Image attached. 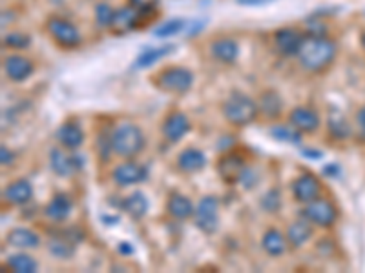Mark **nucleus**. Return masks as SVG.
<instances>
[{
	"mask_svg": "<svg viewBox=\"0 0 365 273\" xmlns=\"http://www.w3.org/2000/svg\"><path fill=\"white\" fill-rule=\"evenodd\" d=\"M338 44L327 35H307L298 49L296 59L301 68L311 73H321L334 64Z\"/></svg>",
	"mask_w": 365,
	"mask_h": 273,
	"instance_id": "nucleus-1",
	"label": "nucleus"
},
{
	"mask_svg": "<svg viewBox=\"0 0 365 273\" xmlns=\"http://www.w3.org/2000/svg\"><path fill=\"white\" fill-rule=\"evenodd\" d=\"M146 146L143 130L132 122H124L112 133V150L123 159H133L143 152Z\"/></svg>",
	"mask_w": 365,
	"mask_h": 273,
	"instance_id": "nucleus-2",
	"label": "nucleus"
},
{
	"mask_svg": "<svg viewBox=\"0 0 365 273\" xmlns=\"http://www.w3.org/2000/svg\"><path fill=\"white\" fill-rule=\"evenodd\" d=\"M223 117L227 118L232 126H247L260 113L256 100H252L248 95L241 91H232L225 98L221 106Z\"/></svg>",
	"mask_w": 365,
	"mask_h": 273,
	"instance_id": "nucleus-3",
	"label": "nucleus"
},
{
	"mask_svg": "<svg viewBox=\"0 0 365 273\" xmlns=\"http://www.w3.org/2000/svg\"><path fill=\"white\" fill-rule=\"evenodd\" d=\"M152 82L164 93L185 95L194 86V73L185 66H168L153 75Z\"/></svg>",
	"mask_w": 365,
	"mask_h": 273,
	"instance_id": "nucleus-4",
	"label": "nucleus"
},
{
	"mask_svg": "<svg viewBox=\"0 0 365 273\" xmlns=\"http://www.w3.org/2000/svg\"><path fill=\"white\" fill-rule=\"evenodd\" d=\"M46 33L50 35V39L55 44L62 49H75L83 44V35L77 30L74 22H69L65 17H50L46 20Z\"/></svg>",
	"mask_w": 365,
	"mask_h": 273,
	"instance_id": "nucleus-5",
	"label": "nucleus"
},
{
	"mask_svg": "<svg viewBox=\"0 0 365 273\" xmlns=\"http://www.w3.org/2000/svg\"><path fill=\"white\" fill-rule=\"evenodd\" d=\"M194 222L203 234H214L219 226V200L214 195L203 197L194 211Z\"/></svg>",
	"mask_w": 365,
	"mask_h": 273,
	"instance_id": "nucleus-6",
	"label": "nucleus"
},
{
	"mask_svg": "<svg viewBox=\"0 0 365 273\" xmlns=\"http://www.w3.org/2000/svg\"><path fill=\"white\" fill-rule=\"evenodd\" d=\"M301 213H303L307 220H311L312 224L320 226V228H331L336 222V219H338L336 206L332 204L331 200L320 199V197L311 200V202H307Z\"/></svg>",
	"mask_w": 365,
	"mask_h": 273,
	"instance_id": "nucleus-7",
	"label": "nucleus"
},
{
	"mask_svg": "<svg viewBox=\"0 0 365 273\" xmlns=\"http://www.w3.org/2000/svg\"><path fill=\"white\" fill-rule=\"evenodd\" d=\"M303 39H305V33L298 28H280L272 35L274 48L282 57H296Z\"/></svg>",
	"mask_w": 365,
	"mask_h": 273,
	"instance_id": "nucleus-8",
	"label": "nucleus"
},
{
	"mask_svg": "<svg viewBox=\"0 0 365 273\" xmlns=\"http://www.w3.org/2000/svg\"><path fill=\"white\" fill-rule=\"evenodd\" d=\"M139 28H143L141 11L135 10L130 4L115 10V17L112 20V26H110V33L115 35V37H121V35H128L130 31L139 30Z\"/></svg>",
	"mask_w": 365,
	"mask_h": 273,
	"instance_id": "nucleus-9",
	"label": "nucleus"
},
{
	"mask_svg": "<svg viewBox=\"0 0 365 273\" xmlns=\"http://www.w3.org/2000/svg\"><path fill=\"white\" fill-rule=\"evenodd\" d=\"M50 166L55 175L69 179L83 168V159L77 153H66L60 148H53L50 152Z\"/></svg>",
	"mask_w": 365,
	"mask_h": 273,
	"instance_id": "nucleus-10",
	"label": "nucleus"
},
{
	"mask_svg": "<svg viewBox=\"0 0 365 273\" xmlns=\"http://www.w3.org/2000/svg\"><path fill=\"white\" fill-rule=\"evenodd\" d=\"M217 173L221 177L223 182L227 184H239L247 171V166H245V161L241 157L234 155V153H225V155L219 157L217 161Z\"/></svg>",
	"mask_w": 365,
	"mask_h": 273,
	"instance_id": "nucleus-11",
	"label": "nucleus"
},
{
	"mask_svg": "<svg viewBox=\"0 0 365 273\" xmlns=\"http://www.w3.org/2000/svg\"><path fill=\"white\" fill-rule=\"evenodd\" d=\"M148 177V170L141 162H135L132 159H128L123 164L115 166V170L112 171V179L117 186H132L139 184V182L146 181Z\"/></svg>",
	"mask_w": 365,
	"mask_h": 273,
	"instance_id": "nucleus-12",
	"label": "nucleus"
},
{
	"mask_svg": "<svg viewBox=\"0 0 365 273\" xmlns=\"http://www.w3.org/2000/svg\"><path fill=\"white\" fill-rule=\"evenodd\" d=\"M321 193V184L318 181V177H314L312 173L305 171V173H301L300 177L294 179L292 182V195L298 202H311V200L318 199Z\"/></svg>",
	"mask_w": 365,
	"mask_h": 273,
	"instance_id": "nucleus-13",
	"label": "nucleus"
},
{
	"mask_svg": "<svg viewBox=\"0 0 365 273\" xmlns=\"http://www.w3.org/2000/svg\"><path fill=\"white\" fill-rule=\"evenodd\" d=\"M35 64L26 55H8L4 59V73L13 82H22L33 75Z\"/></svg>",
	"mask_w": 365,
	"mask_h": 273,
	"instance_id": "nucleus-14",
	"label": "nucleus"
},
{
	"mask_svg": "<svg viewBox=\"0 0 365 273\" xmlns=\"http://www.w3.org/2000/svg\"><path fill=\"white\" fill-rule=\"evenodd\" d=\"M161 132L168 142H179L190 132V121L182 112H172L163 121Z\"/></svg>",
	"mask_w": 365,
	"mask_h": 273,
	"instance_id": "nucleus-15",
	"label": "nucleus"
},
{
	"mask_svg": "<svg viewBox=\"0 0 365 273\" xmlns=\"http://www.w3.org/2000/svg\"><path fill=\"white\" fill-rule=\"evenodd\" d=\"M289 122L296 126L301 133H314L321 126V118L316 109L307 106L294 107L289 115Z\"/></svg>",
	"mask_w": 365,
	"mask_h": 273,
	"instance_id": "nucleus-16",
	"label": "nucleus"
},
{
	"mask_svg": "<svg viewBox=\"0 0 365 273\" xmlns=\"http://www.w3.org/2000/svg\"><path fill=\"white\" fill-rule=\"evenodd\" d=\"M210 55L217 62L234 64L239 57V44L230 37H221V39H216L210 44Z\"/></svg>",
	"mask_w": 365,
	"mask_h": 273,
	"instance_id": "nucleus-17",
	"label": "nucleus"
},
{
	"mask_svg": "<svg viewBox=\"0 0 365 273\" xmlns=\"http://www.w3.org/2000/svg\"><path fill=\"white\" fill-rule=\"evenodd\" d=\"M176 164L185 173H196V171H201L203 168L207 166V155L198 148H185L178 155Z\"/></svg>",
	"mask_w": 365,
	"mask_h": 273,
	"instance_id": "nucleus-18",
	"label": "nucleus"
},
{
	"mask_svg": "<svg viewBox=\"0 0 365 273\" xmlns=\"http://www.w3.org/2000/svg\"><path fill=\"white\" fill-rule=\"evenodd\" d=\"M31 197H33V186H31L30 181H26V179L13 181L4 190V199L13 206L28 204Z\"/></svg>",
	"mask_w": 365,
	"mask_h": 273,
	"instance_id": "nucleus-19",
	"label": "nucleus"
},
{
	"mask_svg": "<svg viewBox=\"0 0 365 273\" xmlns=\"http://www.w3.org/2000/svg\"><path fill=\"white\" fill-rule=\"evenodd\" d=\"M57 141L60 142V146L66 150H77L83 146L84 142V132L83 127L75 122H65L62 126L57 130Z\"/></svg>",
	"mask_w": 365,
	"mask_h": 273,
	"instance_id": "nucleus-20",
	"label": "nucleus"
},
{
	"mask_svg": "<svg viewBox=\"0 0 365 273\" xmlns=\"http://www.w3.org/2000/svg\"><path fill=\"white\" fill-rule=\"evenodd\" d=\"M170 51H173L172 44H164V46H158V48H146L143 49L141 53L135 57L132 64V69H146L152 68L153 64H158L159 60L164 59L170 55Z\"/></svg>",
	"mask_w": 365,
	"mask_h": 273,
	"instance_id": "nucleus-21",
	"label": "nucleus"
},
{
	"mask_svg": "<svg viewBox=\"0 0 365 273\" xmlns=\"http://www.w3.org/2000/svg\"><path fill=\"white\" fill-rule=\"evenodd\" d=\"M71 208H74V200L69 199V195L66 193H57L53 199L50 200V204L46 206V217L55 222H62L69 217L71 213Z\"/></svg>",
	"mask_w": 365,
	"mask_h": 273,
	"instance_id": "nucleus-22",
	"label": "nucleus"
},
{
	"mask_svg": "<svg viewBox=\"0 0 365 273\" xmlns=\"http://www.w3.org/2000/svg\"><path fill=\"white\" fill-rule=\"evenodd\" d=\"M167 210L168 213L172 215L173 219L187 220L190 219V217H194L196 208H194L192 200L188 199L187 195H182V193H178V191H176V193H172V195L168 197Z\"/></svg>",
	"mask_w": 365,
	"mask_h": 273,
	"instance_id": "nucleus-23",
	"label": "nucleus"
},
{
	"mask_svg": "<svg viewBox=\"0 0 365 273\" xmlns=\"http://www.w3.org/2000/svg\"><path fill=\"white\" fill-rule=\"evenodd\" d=\"M6 243L10 244V246H13V248L31 249L39 248L40 237L28 228H13L10 234L6 235Z\"/></svg>",
	"mask_w": 365,
	"mask_h": 273,
	"instance_id": "nucleus-24",
	"label": "nucleus"
},
{
	"mask_svg": "<svg viewBox=\"0 0 365 273\" xmlns=\"http://www.w3.org/2000/svg\"><path fill=\"white\" fill-rule=\"evenodd\" d=\"M312 234H314L312 222L303 217V219H298L289 224V228H287V240H289L294 248H300V246H303L307 240L311 239Z\"/></svg>",
	"mask_w": 365,
	"mask_h": 273,
	"instance_id": "nucleus-25",
	"label": "nucleus"
},
{
	"mask_svg": "<svg viewBox=\"0 0 365 273\" xmlns=\"http://www.w3.org/2000/svg\"><path fill=\"white\" fill-rule=\"evenodd\" d=\"M257 107H260V112L265 115V118L274 121V118H278L282 115L283 100L282 97H280V93L266 89V91H263L262 95H260V104H257Z\"/></svg>",
	"mask_w": 365,
	"mask_h": 273,
	"instance_id": "nucleus-26",
	"label": "nucleus"
},
{
	"mask_svg": "<svg viewBox=\"0 0 365 273\" xmlns=\"http://www.w3.org/2000/svg\"><path fill=\"white\" fill-rule=\"evenodd\" d=\"M287 243H289V240L285 239V235H283L282 231H278L276 228L266 229L265 234H263L262 246L271 257H280V255L285 254Z\"/></svg>",
	"mask_w": 365,
	"mask_h": 273,
	"instance_id": "nucleus-27",
	"label": "nucleus"
},
{
	"mask_svg": "<svg viewBox=\"0 0 365 273\" xmlns=\"http://www.w3.org/2000/svg\"><path fill=\"white\" fill-rule=\"evenodd\" d=\"M123 210L132 217V219H143L148 211V199L143 191H133L123 200Z\"/></svg>",
	"mask_w": 365,
	"mask_h": 273,
	"instance_id": "nucleus-28",
	"label": "nucleus"
},
{
	"mask_svg": "<svg viewBox=\"0 0 365 273\" xmlns=\"http://www.w3.org/2000/svg\"><path fill=\"white\" fill-rule=\"evenodd\" d=\"M75 244L74 240L66 237V235H59L53 237L48 243V252L53 255L55 258H71L75 255Z\"/></svg>",
	"mask_w": 365,
	"mask_h": 273,
	"instance_id": "nucleus-29",
	"label": "nucleus"
},
{
	"mask_svg": "<svg viewBox=\"0 0 365 273\" xmlns=\"http://www.w3.org/2000/svg\"><path fill=\"white\" fill-rule=\"evenodd\" d=\"M187 20L182 19H170L164 20L161 24H158L152 30V35L155 39H172L176 35L181 33L185 28H187Z\"/></svg>",
	"mask_w": 365,
	"mask_h": 273,
	"instance_id": "nucleus-30",
	"label": "nucleus"
},
{
	"mask_svg": "<svg viewBox=\"0 0 365 273\" xmlns=\"http://www.w3.org/2000/svg\"><path fill=\"white\" fill-rule=\"evenodd\" d=\"M271 136H274L278 142H289V144H300L301 132L292 124H276L271 127Z\"/></svg>",
	"mask_w": 365,
	"mask_h": 273,
	"instance_id": "nucleus-31",
	"label": "nucleus"
},
{
	"mask_svg": "<svg viewBox=\"0 0 365 273\" xmlns=\"http://www.w3.org/2000/svg\"><path fill=\"white\" fill-rule=\"evenodd\" d=\"M8 266L17 273H35L39 270V263L28 254H15L8 258Z\"/></svg>",
	"mask_w": 365,
	"mask_h": 273,
	"instance_id": "nucleus-32",
	"label": "nucleus"
},
{
	"mask_svg": "<svg viewBox=\"0 0 365 273\" xmlns=\"http://www.w3.org/2000/svg\"><path fill=\"white\" fill-rule=\"evenodd\" d=\"M327 127H329V133H331L332 139L336 141H346L347 136L350 135V126L346 118L341 117L340 113H332L327 122Z\"/></svg>",
	"mask_w": 365,
	"mask_h": 273,
	"instance_id": "nucleus-33",
	"label": "nucleus"
},
{
	"mask_svg": "<svg viewBox=\"0 0 365 273\" xmlns=\"http://www.w3.org/2000/svg\"><path fill=\"white\" fill-rule=\"evenodd\" d=\"M115 17V8L108 4V2H99V4H95V22L99 28H106L110 30V26H112V20Z\"/></svg>",
	"mask_w": 365,
	"mask_h": 273,
	"instance_id": "nucleus-34",
	"label": "nucleus"
},
{
	"mask_svg": "<svg viewBox=\"0 0 365 273\" xmlns=\"http://www.w3.org/2000/svg\"><path fill=\"white\" fill-rule=\"evenodd\" d=\"M4 46L10 49H17V51H22V49H28L31 46V37L26 33H20V31H13V33L4 35Z\"/></svg>",
	"mask_w": 365,
	"mask_h": 273,
	"instance_id": "nucleus-35",
	"label": "nucleus"
},
{
	"mask_svg": "<svg viewBox=\"0 0 365 273\" xmlns=\"http://www.w3.org/2000/svg\"><path fill=\"white\" fill-rule=\"evenodd\" d=\"M262 208L269 213H278L280 208H282V195H280V190H271L266 191L262 199Z\"/></svg>",
	"mask_w": 365,
	"mask_h": 273,
	"instance_id": "nucleus-36",
	"label": "nucleus"
},
{
	"mask_svg": "<svg viewBox=\"0 0 365 273\" xmlns=\"http://www.w3.org/2000/svg\"><path fill=\"white\" fill-rule=\"evenodd\" d=\"M128 4L139 11H153L158 10L159 0H128Z\"/></svg>",
	"mask_w": 365,
	"mask_h": 273,
	"instance_id": "nucleus-37",
	"label": "nucleus"
},
{
	"mask_svg": "<svg viewBox=\"0 0 365 273\" xmlns=\"http://www.w3.org/2000/svg\"><path fill=\"white\" fill-rule=\"evenodd\" d=\"M237 4L241 6H247V8H254V6H266L271 4V2H274V0H236Z\"/></svg>",
	"mask_w": 365,
	"mask_h": 273,
	"instance_id": "nucleus-38",
	"label": "nucleus"
},
{
	"mask_svg": "<svg viewBox=\"0 0 365 273\" xmlns=\"http://www.w3.org/2000/svg\"><path fill=\"white\" fill-rule=\"evenodd\" d=\"M356 122H358V127H360L362 135L365 136V106H362L356 113Z\"/></svg>",
	"mask_w": 365,
	"mask_h": 273,
	"instance_id": "nucleus-39",
	"label": "nucleus"
},
{
	"mask_svg": "<svg viewBox=\"0 0 365 273\" xmlns=\"http://www.w3.org/2000/svg\"><path fill=\"white\" fill-rule=\"evenodd\" d=\"M0 155H2L0 157V161H2V164H4V166H8V164H11V162H13V153H11L6 146H2V150H0Z\"/></svg>",
	"mask_w": 365,
	"mask_h": 273,
	"instance_id": "nucleus-40",
	"label": "nucleus"
},
{
	"mask_svg": "<svg viewBox=\"0 0 365 273\" xmlns=\"http://www.w3.org/2000/svg\"><path fill=\"white\" fill-rule=\"evenodd\" d=\"M119 252H121V254H124V255H130V254H133V248L130 246L128 243H121L119 244Z\"/></svg>",
	"mask_w": 365,
	"mask_h": 273,
	"instance_id": "nucleus-41",
	"label": "nucleus"
},
{
	"mask_svg": "<svg viewBox=\"0 0 365 273\" xmlns=\"http://www.w3.org/2000/svg\"><path fill=\"white\" fill-rule=\"evenodd\" d=\"M303 155L307 159H321V152H318V150H303Z\"/></svg>",
	"mask_w": 365,
	"mask_h": 273,
	"instance_id": "nucleus-42",
	"label": "nucleus"
},
{
	"mask_svg": "<svg viewBox=\"0 0 365 273\" xmlns=\"http://www.w3.org/2000/svg\"><path fill=\"white\" fill-rule=\"evenodd\" d=\"M362 48L365 49V31H364V33H362Z\"/></svg>",
	"mask_w": 365,
	"mask_h": 273,
	"instance_id": "nucleus-43",
	"label": "nucleus"
}]
</instances>
